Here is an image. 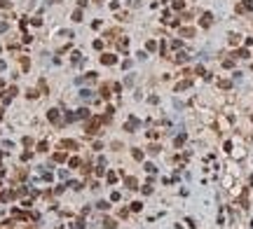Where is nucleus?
Listing matches in <instances>:
<instances>
[{
	"instance_id": "nucleus-1",
	"label": "nucleus",
	"mask_w": 253,
	"mask_h": 229,
	"mask_svg": "<svg viewBox=\"0 0 253 229\" xmlns=\"http://www.w3.org/2000/svg\"><path fill=\"white\" fill-rule=\"evenodd\" d=\"M101 61H103L105 66H113V63H115V56H113V54H105V56H101Z\"/></svg>"
},
{
	"instance_id": "nucleus-2",
	"label": "nucleus",
	"mask_w": 253,
	"mask_h": 229,
	"mask_svg": "<svg viewBox=\"0 0 253 229\" xmlns=\"http://www.w3.org/2000/svg\"><path fill=\"white\" fill-rule=\"evenodd\" d=\"M49 119H52V122H59V112H56V110H49Z\"/></svg>"
},
{
	"instance_id": "nucleus-3",
	"label": "nucleus",
	"mask_w": 253,
	"mask_h": 229,
	"mask_svg": "<svg viewBox=\"0 0 253 229\" xmlns=\"http://www.w3.org/2000/svg\"><path fill=\"white\" fill-rule=\"evenodd\" d=\"M103 224H105V229H115V227H117L113 220H103Z\"/></svg>"
},
{
	"instance_id": "nucleus-4",
	"label": "nucleus",
	"mask_w": 253,
	"mask_h": 229,
	"mask_svg": "<svg viewBox=\"0 0 253 229\" xmlns=\"http://www.w3.org/2000/svg\"><path fill=\"white\" fill-rule=\"evenodd\" d=\"M211 24V14H204V19H201V26H209Z\"/></svg>"
},
{
	"instance_id": "nucleus-5",
	"label": "nucleus",
	"mask_w": 253,
	"mask_h": 229,
	"mask_svg": "<svg viewBox=\"0 0 253 229\" xmlns=\"http://www.w3.org/2000/svg\"><path fill=\"white\" fill-rule=\"evenodd\" d=\"M0 117H2V110H0Z\"/></svg>"
},
{
	"instance_id": "nucleus-6",
	"label": "nucleus",
	"mask_w": 253,
	"mask_h": 229,
	"mask_svg": "<svg viewBox=\"0 0 253 229\" xmlns=\"http://www.w3.org/2000/svg\"><path fill=\"white\" fill-rule=\"evenodd\" d=\"M96 2H101V0H96Z\"/></svg>"
}]
</instances>
